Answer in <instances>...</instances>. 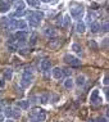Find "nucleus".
<instances>
[{"label": "nucleus", "instance_id": "1a4fd4ad", "mask_svg": "<svg viewBox=\"0 0 109 122\" xmlns=\"http://www.w3.org/2000/svg\"><path fill=\"white\" fill-rule=\"evenodd\" d=\"M76 31H77L78 34H84V32L86 31V25H85V22L78 21L77 25H76Z\"/></svg>", "mask_w": 109, "mask_h": 122}, {"label": "nucleus", "instance_id": "412c9836", "mask_svg": "<svg viewBox=\"0 0 109 122\" xmlns=\"http://www.w3.org/2000/svg\"><path fill=\"white\" fill-rule=\"evenodd\" d=\"M39 102L40 103H42V104H46L49 102V95L48 94H42V95H40V98H39Z\"/></svg>", "mask_w": 109, "mask_h": 122}, {"label": "nucleus", "instance_id": "6ab92c4d", "mask_svg": "<svg viewBox=\"0 0 109 122\" xmlns=\"http://www.w3.org/2000/svg\"><path fill=\"white\" fill-rule=\"evenodd\" d=\"M12 117L13 118H21V111L19 108H12Z\"/></svg>", "mask_w": 109, "mask_h": 122}, {"label": "nucleus", "instance_id": "b1692460", "mask_svg": "<svg viewBox=\"0 0 109 122\" xmlns=\"http://www.w3.org/2000/svg\"><path fill=\"white\" fill-rule=\"evenodd\" d=\"M36 41H37V34L34 32V34L31 35V37H30V45H35Z\"/></svg>", "mask_w": 109, "mask_h": 122}, {"label": "nucleus", "instance_id": "f704fd0d", "mask_svg": "<svg viewBox=\"0 0 109 122\" xmlns=\"http://www.w3.org/2000/svg\"><path fill=\"white\" fill-rule=\"evenodd\" d=\"M15 1H18V0H9V3H8V4H10V3H15Z\"/></svg>", "mask_w": 109, "mask_h": 122}, {"label": "nucleus", "instance_id": "f03ea898", "mask_svg": "<svg viewBox=\"0 0 109 122\" xmlns=\"http://www.w3.org/2000/svg\"><path fill=\"white\" fill-rule=\"evenodd\" d=\"M32 78H34V76H32V71L27 68L25 72H23V77L21 80V86L22 87H28L30 85H31L32 82Z\"/></svg>", "mask_w": 109, "mask_h": 122}, {"label": "nucleus", "instance_id": "7ed1b4c3", "mask_svg": "<svg viewBox=\"0 0 109 122\" xmlns=\"http://www.w3.org/2000/svg\"><path fill=\"white\" fill-rule=\"evenodd\" d=\"M90 102H91V104H94V105H99V104H101V102H103V99L100 98V94H99V90H92V93L90 95Z\"/></svg>", "mask_w": 109, "mask_h": 122}, {"label": "nucleus", "instance_id": "f3484780", "mask_svg": "<svg viewBox=\"0 0 109 122\" xmlns=\"http://www.w3.org/2000/svg\"><path fill=\"white\" fill-rule=\"evenodd\" d=\"M73 85H74V81L72 80L71 77L65 78V81H64V87L65 89H72V87H73Z\"/></svg>", "mask_w": 109, "mask_h": 122}, {"label": "nucleus", "instance_id": "9d476101", "mask_svg": "<svg viewBox=\"0 0 109 122\" xmlns=\"http://www.w3.org/2000/svg\"><path fill=\"white\" fill-rule=\"evenodd\" d=\"M40 68H41V71H44V72H46V71H49L51 68V62L50 61H42L41 62V64H40Z\"/></svg>", "mask_w": 109, "mask_h": 122}, {"label": "nucleus", "instance_id": "39448f33", "mask_svg": "<svg viewBox=\"0 0 109 122\" xmlns=\"http://www.w3.org/2000/svg\"><path fill=\"white\" fill-rule=\"evenodd\" d=\"M30 116H34L39 122H42V121L46 120V113H45L44 109H35L31 114H30Z\"/></svg>", "mask_w": 109, "mask_h": 122}, {"label": "nucleus", "instance_id": "ddd939ff", "mask_svg": "<svg viewBox=\"0 0 109 122\" xmlns=\"http://www.w3.org/2000/svg\"><path fill=\"white\" fill-rule=\"evenodd\" d=\"M100 25L98 23V22H92V23L90 25V30H91V32H94V34H96V32L100 31Z\"/></svg>", "mask_w": 109, "mask_h": 122}, {"label": "nucleus", "instance_id": "9b49d317", "mask_svg": "<svg viewBox=\"0 0 109 122\" xmlns=\"http://www.w3.org/2000/svg\"><path fill=\"white\" fill-rule=\"evenodd\" d=\"M59 45H60V39H58V37L51 39V40L49 41V46H50L51 49H57Z\"/></svg>", "mask_w": 109, "mask_h": 122}, {"label": "nucleus", "instance_id": "aec40b11", "mask_svg": "<svg viewBox=\"0 0 109 122\" xmlns=\"http://www.w3.org/2000/svg\"><path fill=\"white\" fill-rule=\"evenodd\" d=\"M3 112H4V116L6 118H12V107H5Z\"/></svg>", "mask_w": 109, "mask_h": 122}, {"label": "nucleus", "instance_id": "423d86ee", "mask_svg": "<svg viewBox=\"0 0 109 122\" xmlns=\"http://www.w3.org/2000/svg\"><path fill=\"white\" fill-rule=\"evenodd\" d=\"M82 15H84V9H82V6L71 9V15H69V17H73L74 19H81Z\"/></svg>", "mask_w": 109, "mask_h": 122}, {"label": "nucleus", "instance_id": "58836bf2", "mask_svg": "<svg viewBox=\"0 0 109 122\" xmlns=\"http://www.w3.org/2000/svg\"><path fill=\"white\" fill-rule=\"evenodd\" d=\"M1 1H4V0H0V3H1Z\"/></svg>", "mask_w": 109, "mask_h": 122}, {"label": "nucleus", "instance_id": "c85d7f7f", "mask_svg": "<svg viewBox=\"0 0 109 122\" xmlns=\"http://www.w3.org/2000/svg\"><path fill=\"white\" fill-rule=\"evenodd\" d=\"M55 19H57V21H55V22H57V25H60V26H62V22H63V17H62L60 14H59Z\"/></svg>", "mask_w": 109, "mask_h": 122}, {"label": "nucleus", "instance_id": "c9c22d12", "mask_svg": "<svg viewBox=\"0 0 109 122\" xmlns=\"http://www.w3.org/2000/svg\"><path fill=\"white\" fill-rule=\"evenodd\" d=\"M40 1H44V3H49L50 0H40Z\"/></svg>", "mask_w": 109, "mask_h": 122}, {"label": "nucleus", "instance_id": "72a5a7b5", "mask_svg": "<svg viewBox=\"0 0 109 122\" xmlns=\"http://www.w3.org/2000/svg\"><path fill=\"white\" fill-rule=\"evenodd\" d=\"M5 122H14V121H13L12 118H6V121H5Z\"/></svg>", "mask_w": 109, "mask_h": 122}, {"label": "nucleus", "instance_id": "5701e85b", "mask_svg": "<svg viewBox=\"0 0 109 122\" xmlns=\"http://www.w3.org/2000/svg\"><path fill=\"white\" fill-rule=\"evenodd\" d=\"M89 46L91 48V50H98L99 46H98V44H96V41L95 40H90L89 41Z\"/></svg>", "mask_w": 109, "mask_h": 122}, {"label": "nucleus", "instance_id": "0eeeda50", "mask_svg": "<svg viewBox=\"0 0 109 122\" xmlns=\"http://www.w3.org/2000/svg\"><path fill=\"white\" fill-rule=\"evenodd\" d=\"M51 75H53V77H54L55 80H60V78H63V76H64V70H62L60 67H55L54 70H53Z\"/></svg>", "mask_w": 109, "mask_h": 122}, {"label": "nucleus", "instance_id": "f8f14e48", "mask_svg": "<svg viewBox=\"0 0 109 122\" xmlns=\"http://www.w3.org/2000/svg\"><path fill=\"white\" fill-rule=\"evenodd\" d=\"M9 9H10V4H8L5 1L0 3V13H6V12H9Z\"/></svg>", "mask_w": 109, "mask_h": 122}, {"label": "nucleus", "instance_id": "dca6fc26", "mask_svg": "<svg viewBox=\"0 0 109 122\" xmlns=\"http://www.w3.org/2000/svg\"><path fill=\"white\" fill-rule=\"evenodd\" d=\"M85 82H86V78H85L84 75H80L77 78H76V84H77L78 86H84Z\"/></svg>", "mask_w": 109, "mask_h": 122}, {"label": "nucleus", "instance_id": "bb28decb", "mask_svg": "<svg viewBox=\"0 0 109 122\" xmlns=\"http://www.w3.org/2000/svg\"><path fill=\"white\" fill-rule=\"evenodd\" d=\"M72 50H74L76 53L80 54V53L82 51V48H81V45H78V44H73V45H72Z\"/></svg>", "mask_w": 109, "mask_h": 122}, {"label": "nucleus", "instance_id": "393cba45", "mask_svg": "<svg viewBox=\"0 0 109 122\" xmlns=\"http://www.w3.org/2000/svg\"><path fill=\"white\" fill-rule=\"evenodd\" d=\"M26 3H27L30 6H37L40 4V0H26Z\"/></svg>", "mask_w": 109, "mask_h": 122}, {"label": "nucleus", "instance_id": "20e7f679", "mask_svg": "<svg viewBox=\"0 0 109 122\" xmlns=\"http://www.w3.org/2000/svg\"><path fill=\"white\" fill-rule=\"evenodd\" d=\"M63 59H64L65 63H67V64H71V66H80V64H81V61H80V59L73 57V55H71V54H65Z\"/></svg>", "mask_w": 109, "mask_h": 122}, {"label": "nucleus", "instance_id": "6e6552de", "mask_svg": "<svg viewBox=\"0 0 109 122\" xmlns=\"http://www.w3.org/2000/svg\"><path fill=\"white\" fill-rule=\"evenodd\" d=\"M27 31H17L14 35V37L17 39L18 41H26V39H27Z\"/></svg>", "mask_w": 109, "mask_h": 122}, {"label": "nucleus", "instance_id": "c756f323", "mask_svg": "<svg viewBox=\"0 0 109 122\" xmlns=\"http://www.w3.org/2000/svg\"><path fill=\"white\" fill-rule=\"evenodd\" d=\"M95 122H108V120H107L105 117H99V118H98V120L95 121Z\"/></svg>", "mask_w": 109, "mask_h": 122}, {"label": "nucleus", "instance_id": "7c9ffc66", "mask_svg": "<svg viewBox=\"0 0 109 122\" xmlns=\"http://www.w3.org/2000/svg\"><path fill=\"white\" fill-rule=\"evenodd\" d=\"M103 84L105 85V86H107V85L109 84V81H108V75H105V76H104V80H103Z\"/></svg>", "mask_w": 109, "mask_h": 122}, {"label": "nucleus", "instance_id": "a878e982", "mask_svg": "<svg viewBox=\"0 0 109 122\" xmlns=\"http://www.w3.org/2000/svg\"><path fill=\"white\" fill-rule=\"evenodd\" d=\"M69 22H71V17H69V15H65V17L63 18V22H62V26L68 27V26H69Z\"/></svg>", "mask_w": 109, "mask_h": 122}, {"label": "nucleus", "instance_id": "4be33fe9", "mask_svg": "<svg viewBox=\"0 0 109 122\" xmlns=\"http://www.w3.org/2000/svg\"><path fill=\"white\" fill-rule=\"evenodd\" d=\"M15 9H17V10H25V3H23L22 0L15 1Z\"/></svg>", "mask_w": 109, "mask_h": 122}, {"label": "nucleus", "instance_id": "4c0bfd02", "mask_svg": "<svg viewBox=\"0 0 109 122\" xmlns=\"http://www.w3.org/2000/svg\"><path fill=\"white\" fill-rule=\"evenodd\" d=\"M0 112H1V102H0Z\"/></svg>", "mask_w": 109, "mask_h": 122}, {"label": "nucleus", "instance_id": "2f4dec72", "mask_svg": "<svg viewBox=\"0 0 109 122\" xmlns=\"http://www.w3.org/2000/svg\"><path fill=\"white\" fill-rule=\"evenodd\" d=\"M103 32H108V23L103 25Z\"/></svg>", "mask_w": 109, "mask_h": 122}, {"label": "nucleus", "instance_id": "473e14b6", "mask_svg": "<svg viewBox=\"0 0 109 122\" xmlns=\"http://www.w3.org/2000/svg\"><path fill=\"white\" fill-rule=\"evenodd\" d=\"M5 86V82H4V80H0V87H4Z\"/></svg>", "mask_w": 109, "mask_h": 122}, {"label": "nucleus", "instance_id": "e433bc0d", "mask_svg": "<svg viewBox=\"0 0 109 122\" xmlns=\"http://www.w3.org/2000/svg\"><path fill=\"white\" fill-rule=\"evenodd\" d=\"M87 122H95V120H89Z\"/></svg>", "mask_w": 109, "mask_h": 122}, {"label": "nucleus", "instance_id": "cd10ccee", "mask_svg": "<svg viewBox=\"0 0 109 122\" xmlns=\"http://www.w3.org/2000/svg\"><path fill=\"white\" fill-rule=\"evenodd\" d=\"M15 17H22V15L26 14V10H15Z\"/></svg>", "mask_w": 109, "mask_h": 122}, {"label": "nucleus", "instance_id": "4468645a", "mask_svg": "<svg viewBox=\"0 0 109 122\" xmlns=\"http://www.w3.org/2000/svg\"><path fill=\"white\" fill-rule=\"evenodd\" d=\"M28 107H30L28 100H19L18 102V108H21V109H28Z\"/></svg>", "mask_w": 109, "mask_h": 122}, {"label": "nucleus", "instance_id": "a211bd4d", "mask_svg": "<svg viewBox=\"0 0 109 122\" xmlns=\"http://www.w3.org/2000/svg\"><path fill=\"white\" fill-rule=\"evenodd\" d=\"M12 76H13V70L12 68H6L4 71V78L5 80H12Z\"/></svg>", "mask_w": 109, "mask_h": 122}, {"label": "nucleus", "instance_id": "f257e3e1", "mask_svg": "<svg viewBox=\"0 0 109 122\" xmlns=\"http://www.w3.org/2000/svg\"><path fill=\"white\" fill-rule=\"evenodd\" d=\"M27 15V19H28V23L31 27H39L44 18V13L42 12H30V13H26Z\"/></svg>", "mask_w": 109, "mask_h": 122}, {"label": "nucleus", "instance_id": "2eb2a0df", "mask_svg": "<svg viewBox=\"0 0 109 122\" xmlns=\"http://www.w3.org/2000/svg\"><path fill=\"white\" fill-rule=\"evenodd\" d=\"M44 34L46 36H50V37H55V36H57V32H55L54 28H45L44 30Z\"/></svg>", "mask_w": 109, "mask_h": 122}]
</instances>
